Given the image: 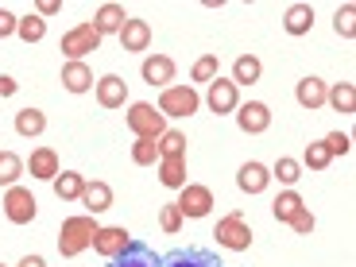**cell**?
<instances>
[{"instance_id":"ffe728a7","label":"cell","mask_w":356,"mask_h":267,"mask_svg":"<svg viewBox=\"0 0 356 267\" xmlns=\"http://www.w3.org/2000/svg\"><path fill=\"white\" fill-rule=\"evenodd\" d=\"M27 170H31V178L54 182V175H58V155H54L51 147H35V152H31V159H27Z\"/></svg>"},{"instance_id":"52a82bcc","label":"cell","mask_w":356,"mask_h":267,"mask_svg":"<svg viewBox=\"0 0 356 267\" xmlns=\"http://www.w3.org/2000/svg\"><path fill=\"white\" fill-rule=\"evenodd\" d=\"M178 213L182 217H209V209H213V194H209V186H194V182H186L182 186V194H178Z\"/></svg>"},{"instance_id":"5b68a950","label":"cell","mask_w":356,"mask_h":267,"mask_svg":"<svg viewBox=\"0 0 356 267\" xmlns=\"http://www.w3.org/2000/svg\"><path fill=\"white\" fill-rule=\"evenodd\" d=\"M101 47V35H97V27L93 24H78L74 31H66L63 35V43H58V51L70 58V63H81L89 51H97Z\"/></svg>"},{"instance_id":"4316f807","label":"cell","mask_w":356,"mask_h":267,"mask_svg":"<svg viewBox=\"0 0 356 267\" xmlns=\"http://www.w3.org/2000/svg\"><path fill=\"white\" fill-rule=\"evenodd\" d=\"M325 101H330L337 113H356V89H353V81H337V86L325 93Z\"/></svg>"},{"instance_id":"5bb4252c","label":"cell","mask_w":356,"mask_h":267,"mask_svg":"<svg viewBox=\"0 0 356 267\" xmlns=\"http://www.w3.org/2000/svg\"><path fill=\"white\" fill-rule=\"evenodd\" d=\"M116 39H120L124 51H147V47H152V24H147V19H132V16H128Z\"/></svg>"},{"instance_id":"6da1fadb","label":"cell","mask_w":356,"mask_h":267,"mask_svg":"<svg viewBox=\"0 0 356 267\" xmlns=\"http://www.w3.org/2000/svg\"><path fill=\"white\" fill-rule=\"evenodd\" d=\"M97 229H101V225L93 221L89 213L66 217V221H63V232H58V252H63L66 259L78 256V252H86L89 244H93V232H97Z\"/></svg>"},{"instance_id":"f1b7e54d","label":"cell","mask_w":356,"mask_h":267,"mask_svg":"<svg viewBox=\"0 0 356 267\" xmlns=\"http://www.w3.org/2000/svg\"><path fill=\"white\" fill-rule=\"evenodd\" d=\"M16 35L24 39V43H39V39L47 35V19H43V16H24V19H16Z\"/></svg>"},{"instance_id":"7c38bea8","label":"cell","mask_w":356,"mask_h":267,"mask_svg":"<svg viewBox=\"0 0 356 267\" xmlns=\"http://www.w3.org/2000/svg\"><path fill=\"white\" fill-rule=\"evenodd\" d=\"M108 267H163V256H155L143 241H128V248L108 259Z\"/></svg>"},{"instance_id":"3957f363","label":"cell","mask_w":356,"mask_h":267,"mask_svg":"<svg viewBox=\"0 0 356 267\" xmlns=\"http://www.w3.org/2000/svg\"><path fill=\"white\" fill-rule=\"evenodd\" d=\"M213 236H217V244L229 248V252H248L252 248V229H248V221H244L241 209L229 213V217H221L217 229H213Z\"/></svg>"},{"instance_id":"2e32d148","label":"cell","mask_w":356,"mask_h":267,"mask_svg":"<svg viewBox=\"0 0 356 267\" xmlns=\"http://www.w3.org/2000/svg\"><path fill=\"white\" fill-rule=\"evenodd\" d=\"M140 74H143L147 86H163V89H167V81H175V58H167V54H152V58H143Z\"/></svg>"},{"instance_id":"4dcf8cb0","label":"cell","mask_w":356,"mask_h":267,"mask_svg":"<svg viewBox=\"0 0 356 267\" xmlns=\"http://www.w3.org/2000/svg\"><path fill=\"white\" fill-rule=\"evenodd\" d=\"M155 143H159V159H167V155H186V136L175 132V128H167Z\"/></svg>"},{"instance_id":"83f0119b","label":"cell","mask_w":356,"mask_h":267,"mask_svg":"<svg viewBox=\"0 0 356 267\" xmlns=\"http://www.w3.org/2000/svg\"><path fill=\"white\" fill-rule=\"evenodd\" d=\"M298 209H302V197L294 194V190H283V194L275 197V205H271L275 221H286V225L294 221V213H298Z\"/></svg>"},{"instance_id":"7bdbcfd3","label":"cell","mask_w":356,"mask_h":267,"mask_svg":"<svg viewBox=\"0 0 356 267\" xmlns=\"http://www.w3.org/2000/svg\"><path fill=\"white\" fill-rule=\"evenodd\" d=\"M19 267H47V264H43V256H24V259H19Z\"/></svg>"},{"instance_id":"30bf717a","label":"cell","mask_w":356,"mask_h":267,"mask_svg":"<svg viewBox=\"0 0 356 267\" xmlns=\"http://www.w3.org/2000/svg\"><path fill=\"white\" fill-rule=\"evenodd\" d=\"M128 241H132V236H128L120 225H105V229L93 232V252L105 256V259H113V256H120V252L128 248Z\"/></svg>"},{"instance_id":"60d3db41","label":"cell","mask_w":356,"mask_h":267,"mask_svg":"<svg viewBox=\"0 0 356 267\" xmlns=\"http://www.w3.org/2000/svg\"><path fill=\"white\" fill-rule=\"evenodd\" d=\"M16 78H8V74H0V97H12V93H16Z\"/></svg>"},{"instance_id":"d6a6232c","label":"cell","mask_w":356,"mask_h":267,"mask_svg":"<svg viewBox=\"0 0 356 267\" xmlns=\"http://www.w3.org/2000/svg\"><path fill=\"white\" fill-rule=\"evenodd\" d=\"M132 163L136 167H152V163H159V143L155 140H136L132 143Z\"/></svg>"},{"instance_id":"f35d334b","label":"cell","mask_w":356,"mask_h":267,"mask_svg":"<svg viewBox=\"0 0 356 267\" xmlns=\"http://www.w3.org/2000/svg\"><path fill=\"white\" fill-rule=\"evenodd\" d=\"M291 225H294V232H302V236H310V232H314V213L302 205V209L294 213V221H291Z\"/></svg>"},{"instance_id":"e575fe53","label":"cell","mask_w":356,"mask_h":267,"mask_svg":"<svg viewBox=\"0 0 356 267\" xmlns=\"http://www.w3.org/2000/svg\"><path fill=\"white\" fill-rule=\"evenodd\" d=\"M217 70H221L217 54H202V58L194 63V81H205V86H209V81L217 78Z\"/></svg>"},{"instance_id":"7a4b0ae2","label":"cell","mask_w":356,"mask_h":267,"mask_svg":"<svg viewBox=\"0 0 356 267\" xmlns=\"http://www.w3.org/2000/svg\"><path fill=\"white\" fill-rule=\"evenodd\" d=\"M128 128L136 132V140H159V136L167 132V116L155 105H147V101H136V105L128 108Z\"/></svg>"},{"instance_id":"b9f144b4","label":"cell","mask_w":356,"mask_h":267,"mask_svg":"<svg viewBox=\"0 0 356 267\" xmlns=\"http://www.w3.org/2000/svg\"><path fill=\"white\" fill-rule=\"evenodd\" d=\"M58 8H63V4H58V0H43V4H39V12H35V16H58Z\"/></svg>"},{"instance_id":"74e56055","label":"cell","mask_w":356,"mask_h":267,"mask_svg":"<svg viewBox=\"0 0 356 267\" xmlns=\"http://www.w3.org/2000/svg\"><path fill=\"white\" fill-rule=\"evenodd\" d=\"M321 143L330 147V155H348V152H353V143H348V136H345V132H330Z\"/></svg>"},{"instance_id":"44dd1931","label":"cell","mask_w":356,"mask_h":267,"mask_svg":"<svg viewBox=\"0 0 356 267\" xmlns=\"http://www.w3.org/2000/svg\"><path fill=\"white\" fill-rule=\"evenodd\" d=\"M159 182L170 190L186 186V155H167V159H159Z\"/></svg>"},{"instance_id":"d590c367","label":"cell","mask_w":356,"mask_h":267,"mask_svg":"<svg viewBox=\"0 0 356 267\" xmlns=\"http://www.w3.org/2000/svg\"><path fill=\"white\" fill-rule=\"evenodd\" d=\"M330 159H333V155H330V147H325L321 140L306 147V167H310V170H325V167H330Z\"/></svg>"},{"instance_id":"9c48e42d","label":"cell","mask_w":356,"mask_h":267,"mask_svg":"<svg viewBox=\"0 0 356 267\" xmlns=\"http://www.w3.org/2000/svg\"><path fill=\"white\" fill-rule=\"evenodd\" d=\"M236 124H241V132L248 136H259L271 128V108L264 105V101H248V105H236Z\"/></svg>"},{"instance_id":"8d00e7d4","label":"cell","mask_w":356,"mask_h":267,"mask_svg":"<svg viewBox=\"0 0 356 267\" xmlns=\"http://www.w3.org/2000/svg\"><path fill=\"white\" fill-rule=\"evenodd\" d=\"M182 221H186V217L178 213V205H175V202H167V205L159 209V225H163V232H178V229H182Z\"/></svg>"},{"instance_id":"1f68e13d","label":"cell","mask_w":356,"mask_h":267,"mask_svg":"<svg viewBox=\"0 0 356 267\" xmlns=\"http://www.w3.org/2000/svg\"><path fill=\"white\" fill-rule=\"evenodd\" d=\"M271 178H279L283 186H294V182L302 178V163H298V159H291V155H283V159L275 163V170H271Z\"/></svg>"},{"instance_id":"603a6c76","label":"cell","mask_w":356,"mask_h":267,"mask_svg":"<svg viewBox=\"0 0 356 267\" xmlns=\"http://www.w3.org/2000/svg\"><path fill=\"white\" fill-rule=\"evenodd\" d=\"M283 27H286V35H310L314 8H310V4H291L286 16H283Z\"/></svg>"},{"instance_id":"ab89813d","label":"cell","mask_w":356,"mask_h":267,"mask_svg":"<svg viewBox=\"0 0 356 267\" xmlns=\"http://www.w3.org/2000/svg\"><path fill=\"white\" fill-rule=\"evenodd\" d=\"M16 35V16H12L8 8H0V39Z\"/></svg>"},{"instance_id":"836d02e7","label":"cell","mask_w":356,"mask_h":267,"mask_svg":"<svg viewBox=\"0 0 356 267\" xmlns=\"http://www.w3.org/2000/svg\"><path fill=\"white\" fill-rule=\"evenodd\" d=\"M333 27H337V35H345V39L356 35V8H353V4L337 8V16H333Z\"/></svg>"},{"instance_id":"d4e9b609","label":"cell","mask_w":356,"mask_h":267,"mask_svg":"<svg viewBox=\"0 0 356 267\" xmlns=\"http://www.w3.org/2000/svg\"><path fill=\"white\" fill-rule=\"evenodd\" d=\"M63 86L70 89V93H89V89H93V70H89L86 63H66L63 66Z\"/></svg>"},{"instance_id":"d6986e66","label":"cell","mask_w":356,"mask_h":267,"mask_svg":"<svg viewBox=\"0 0 356 267\" xmlns=\"http://www.w3.org/2000/svg\"><path fill=\"white\" fill-rule=\"evenodd\" d=\"M81 205L89 209V217H93V213H105V209H113V186H108V182H86Z\"/></svg>"},{"instance_id":"cb8c5ba5","label":"cell","mask_w":356,"mask_h":267,"mask_svg":"<svg viewBox=\"0 0 356 267\" xmlns=\"http://www.w3.org/2000/svg\"><path fill=\"white\" fill-rule=\"evenodd\" d=\"M325 93H330V89H325V81H321V78H302V81H298V89H294V97H298V105H302V108H321V105H325Z\"/></svg>"},{"instance_id":"ee69618b","label":"cell","mask_w":356,"mask_h":267,"mask_svg":"<svg viewBox=\"0 0 356 267\" xmlns=\"http://www.w3.org/2000/svg\"><path fill=\"white\" fill-rule=\"evenodd\" d=\"M0 267H4V264H0Z\"/></svg>"},{"instance_id":"ac0fdd59","label":"cell","mask_w":356,"mask_h":267,"mask_svg":"<svg viewBox=\"0 0 356 267\" xmlns=\"http://www.w3.org/2000/svg\"><path fill=\"white\" fill-rule=\"evenodd\" d=\"M124 8L120 4H101L97 8V16H93V27H97V35L105 39V35H120V27H124Z\"/></svg>"},{"instance_id":"8fae6325","label":"cell","mask_w":356,"mask_h":267,"mask_svg":"<svg viewBox=\"0 0 356 267\" xmlns=\"http://www.w3.org/2000/svg\"><path fill=\"white\" fill-rule=\"evenodd\" d=\"M163 267H225L217 252L205 248H175L170 256H163Z\"/></svg>"},{"instance_id":"8992f818","label":"cell","mask_w":356,"mask_h":267,"mask_svg":"<svg viewBox=\"0 0 356 267\" xmlns=\"http://www.w3.org/2000/svg\"><path fill=\"white\" fill-rule=\"evenodd\" d=\"M4 213H8L12 225H31L39 213V202L27 186H8L4 190Z\"/></svg>"},{"instance_id":"f546056e","label":"cell","mask_w":356,"mask_h":267,"mask_svg":"<svg viewBox=\"0 0 356 267\" xmlns=\"http://www.w3.org/2000/svg\"><path fill=\"white\" fill-rule=\"evenodd\" d=\"M19 175H24V159L16 152H0V186H16Z\"/></svg>"},{"instance_id":"4fadbf2b","label":"cell","mask_w":356,"mask_h":267,"mask_svg":"<svg viewBox=\"0 0 356 267\" xmlns=\"http://www.w3.org/2000/svg\"><path fill=\"white\" fill-rule=\"evenodd\" d=\"M93 86H97V105L101 108H120L128 101V86H124L120 74H105V78H97Z\"/></svg>"},{"instance_id":"484cf974","label":"cell","mask_w":356,"mask_h":267,"mask_svg":"<svg viewBox=\"0 0 356 267\" xmlns=\"http://www.w3.org/2000/svg\"><path fill=\"white\" fill-rule=\"evenodd\" d=\"M43 128H47V113H39V108H19L16 113L19 136H43Z\"/></svg>"},{"instance_id":"e0dca14e","label":"cell","mask_w":356,"mask_h":267,"mask_svg":"<svg viewBox=\"0 0 356 267\" xmlns=\"http://www.w3.org/2000/svg\"><path fill=\"white\" fill-rule=\"evenodd\" d=\"M81 194H86V175H78V170L54 175V197L58 202H81Z\"/></svg>"},{"instance_id":"277c9868","label":"cell","mask_w":356,"mask_h":267,"mask_svg":"<svg viewBox=\"0 0 356 267\" xmlns=\"http://www.w3.org/2000/svg\"><path fill=\"white\" fill-rule=\"evenodd\" d=\"M202 97H197L194 86H167L159 97V113L163 116H194Z\"/></svg>"},{"instance_id":"9a60e30c","label":"cell","mask_w":356,"mask_h":267,"mask_svg":"<svg viewBox=\"0 0 356 267\" xmlns=\"http://www.w3.org/2000/svg\"><path fill=\"white\" fill-rule=\"evenodd\" d=\"M236 186L244 190V194H264L267 186H271V170L264 167V163H244L241 170H236Z\"/></svg>"},{"instance_id":"ba28073f","label":"cell","mask_w":356,"mask_h":267,"mask_svg":"<svg viewBox=\"0 0 356 267\" xmlns=\"http://www.w3.org/2000/svg\"><path fill=\"white\" fill-rule=\"evenodd\" d=\"M205 101H209V108H213L217 116H225V113H236V105H241V93H236L232 78H221V74H217V78L209 81V93H205Z\"/></svg>"},{"instance_id":"7402d4cb","label":"cell","mask_w":356,"mask_h":267,"mask_svg":"<svg viewBox=\"0 0 356 267\" xmlns=\"http://www.w3.org/2000/svg\"><path fill=\"white\" fill-rule=\"evenodd\" d=\"M259 74H264V63H259L256 54H241L236 63H232V86H256Z\"/></svg>"}]
</instances>
